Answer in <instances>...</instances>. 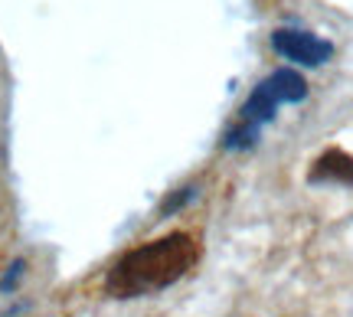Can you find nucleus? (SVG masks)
<instances>
[{"mask_svg":"<svg viewBox=\"0 0 353 317\" xmlns=\"http://www.w3.org/2000/svg\"><path fill=\"white\" fill-rule=\"evenodd\" d=\"M278 99V105H298L307 99V82H304L294 69H275L268 79H262Z\"/></svg>","mask_w":353,"mask_h":317,"instance_id":"nucleus-4","label":"nucleus"},{"mask_svg":"<svg viewBox=\"0 0 353 317\" xmlns=\"http://www.w3.org/2000/svg\"><path fill=\"white\" fill-rule=\"evenodd\" d=\"M196 183H190V187H180V190H174L170 193V196H167L164 203H161V216H174V213H180V209H183V206H190L193 203V200H196Z\"/></svg>","mask_w":353,"mask_h":317,"instance_id":"nucleus-6","label":"nucleus"},{"mask_svg":"<svg viewBox=\"0 0 353 317\" xmlns=\"http://www.w3.org/2000/svg\"><path fill=\"white\" fill-rule=\"evenodd\" d=\"M200 258V245L187 232H170L164 239L138 245L121 255L105 278V292L112 298H144L164 292L187 275Z\"/></svg>","mask_w":353,"mask_h":317,"instance_id":"nucleus-1","label":"nucleus"},{"mask_svg":"<svg viewBox=\"0 0 353 317\" xmlns=\"http://www.w3.org/2000/svg\"><path fill=\"white\" fill-rule=\"evenodd\" d=\"M307 183H337V187H353V154L330 147L317 157L307 170Z\"/></svg>","mask_w":353,"mask_h":317,"instance_id":"nucleus-3","label":"nucleus"},{"mask_svg":"<svg viewBox=\"0 0 353 317\" xmlns=\"http://www.w3.org/2000/svg\"><path fill=\"white\" fill-rule=\"evenodd\" d=\"M272 50L281 56V59H291L298 65H324L334 56V43L314 37L307 30H288L281 26L272 33Z\"/></svg>","mask_w":353,"mask_h":317,"instance_id":"nucleus-2","label":"nucleus"},{"mask_svg":"<svg viewBox=\"0 0 353 317\" xmlns=\"http://www.w3.org/2000/svg\"><path fill=\"white\" fill-rule=\"evenodd\" d=\"M259 134H262V127L239 118V125H232L223 134V151H252L259 144Z\"/></svg>","mask_w":353,"mask_h":317,"instance_id":"nucleus-5","label":"nucleus"},{"mask_svg":"<svg viewBox=\"0 0 353 317\" xmlns=\"http://www.w3.org/2000/svg\"><path fill=\"white\" fill-rule=\"evenodd\" d=\"M23 268H26V262L20 258V262H13L10 268H7V275H3V281H0V292H13V285L23 278Z\"/></svg>","mask_w":353,"mask_h":317,"instance_id":"nucleus-7","label":"nucleus"}]
</instances>
